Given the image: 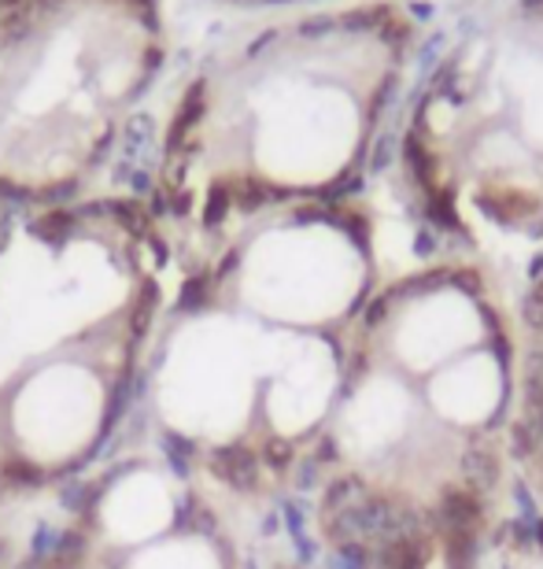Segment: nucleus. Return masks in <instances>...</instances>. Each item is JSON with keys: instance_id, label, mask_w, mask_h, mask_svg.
Returning a JSON list of instances; mask_svg holds the SVG:
<instances>
[{"instance_id": "19", "label": "nucleus", "mask_w": 543, "mask_h": 569, "mask_svg": "<svg viewBox=\"0 0 543 569\" xmlns=\"http://www.w3.org/2000/svg\"><path fill=\"white\" fill-rule=\"evenodd\" d=\"M533 540L540 543V548H543V518L536 521V526H533Z\"/></svg>"}, {"instance_id": "2", "label": "nucleus", "mask_w": 543, "mask_h": 569, "mask_svg": "<svg viewBox=\"0 0 543 569\" xmlns=\"http://www.w3.org/2000/svg\"><path fill=\"white\" fill-rule=\"evenodd\" d=\"M425 543L418 540H395V543H384L378 551V569H425Z\"/></svg>"}, {"instance_id": "11", "label": "nucleus", "mask_w": 543, "mask_h": 569, "mask_svg": "<svg viewBox=\"0 0 543 569\" xmlns=\"http://www.w3.org/2000/svg\"><path fill=\"white\" fill-rule=\"evenodd\" d=\"M89 499H93V488H89V485H67L60 492V503L67 510H86Z\"/></svg>"}, {"instance_id": "18", "label": "nucleus", "mask_w": 543, "mask_h": 569, "mask_svg": "<svg viewBox=\"0 0 543 569\" xmlns=\"http://www.w3.org/2000/svg\"><path fill=\"white\" fill-rule=\"evenodd\" d=\"M296 555H300V562H314V555H319V551H314V540L300 537L296 540Z\"/></svg>"}, {"instance_id": "16", "label": "nucleus", "mask_w": 543, "mask_h": 569, "mask_svg": "<svg viewBox=\"0 0 543 569\" xmlns=\"http://www.w3.org/2000/svg\"><path fill=\"white\" fill-rule=\"evenodd\" d=\"M514 499H517V507H522V521H540V515H536V507H533V496H529V488L525 485H517L514 488Z\"/></svg>"}, {"instance_id": "3", "label": "nucleus", "mask_w": 543, "mask_h": 569, "mask_svg": "<svg viewBox=\"0 0 543 569\" xmlns=\"http://www.w3.org/2000/svg\"><path fill=\"white\" fill-rule=\"evenodd\" d=\"M481 518V503L473 492H448L444 499V521L448 529H473Z\"/></svg>"}, {"instance_id": "10", "label": "nucleus", "mask_w": 543, "mask_h": 569, "mask_svg": "<svg viewBox=\"0 0 543 569\" xmlns=\"http://www.w3.org/2000/svg\"><path fill=\"white\" fill-rule=\"evenodd\" d=\"M56 540H60V532H56L49 521H41L38 532H33V540H30L33 559H49V555H56Z\"/></svg>"}, {"instance_id": "13", "label": "nucleus", "mask_w": 543, "mask_h": 569, "mask_svg": "<svg viewBox=\"0 0 543 569\" xmlns=\"http://www.w3.org/2000/svg\"><path fill=\"white\" fill-rule=\"evenodd\" d=\"M319 473H322L319 459H303L300 470H296V488H300V492H311V488H319Z\"/></svg>"}, {"instance_id": "1", "label": "nucleus", "mask_w": 543, "mask_h": 569, "mask_svg": "<svg viewBox=\"0 0 543 569\" xmlns=\"http://www.w3.org/2000/svg\"><path fill=\"white\" fill-rule=\"evenodd\" d=\"M211 473L237 492H255L259 488V459L244 448H219L211 455Z\"/></svg>"}, {"instance_id": "14", "label": "nucleus", "mask_w": 543, "mask_h": 569, "mask_svg": "<svg viewBox=\"0 0 543 569\" xmlns=\"http://www.w3.org/2000/svg\"><path fill=\"white\" fill-rule=\"evenodd\" d=\"M466 470L473 477H481L484 485H492L495 481V462L489 459V455H466Z\"/></svg>"}, {"instance_id": "17", "label": "nucleus", "mask_w": 543, "mask_h": 569, "mask_svg": "<svg viewBox=\"0 0 543 569\" xmlns=\"http://www.w3.org/2000/svg\"><path fill=\"white\" fill-rule=\"evenodd\" d=\"M281 510H285V526L292 532V540H300L303 537V515H300V507L296 503H285Z\"/></svg>"}, {"instance_id": "9", "label": "nucleus", "mask_w": 543, "mask_h": 569, "mask_svg": "<svg viewBox=\"0 0 543 569\" xmlns=\"http://www.w3.org/2000/svg\"><path fill=\"white\" fill-rule=\"evenodd\" d=\"M203 300H208V278H192V281H185V289H181L178 307L181 311H200Z\"/></svg>"}, {"instance_id": "7", "label": "nucleus", "mask_w": 543, "mask_h": 569, "mask_svg": "<svg viewBox=\"0 0 543 569\" xmlns=\"http://www.w3.org/2000/svg\"><path fill=\"white\" fill-rule=\"evenodd\" d=\"M163 451H167V459H171V470H174L178 477H185V473H189L192 440L178 437V432H163Z\"/></svg>"}, {"instance_id": "12", "label": "nucleus", "mask_w": 543, "mask_h": 569, "mask_svg": "<svg viewBox=\"0 0 543 569\" xmlns=\"http://www.w3.org/2000/svg\"><path fill=\"white\" fill-rule=\"evenodd\" d=\"M82 551H86L82 532H60V540H56V555H60V559H78Z\"/></svg>"}, {"instance_id": "6", "label": "nucleus", "mask_w": 543, "mask_h": 569, "mask_svg": "<svg viewBox=\"0 0 543 569\" xmlns=\"http://www.w3.org/2000/svg\"><path fill=\"white\" fill-rule=\"evenodd\" d=\"M4 481L11 485V488H38L41 485V466H33V462H27V459H11L8 466H4Z\"/></svg>"}, {"instance_id": "15", "label": "nucleus", "mask_w": 543, "mask_h": 569, "mask_svg": "<svg viewBox=\"0 0 543 569\" xmlns=\"http://www.w3.org/2000/svg\"><path fill=\"white\" fill-rule=\"evenodd\" d=\"M289 459H292V448H289V443H285V440H270L267 462H270V466H278V470H281V466H289Z\"/></svg>"}, {"instance_id": "4", "label": "nucleus", "mask_w": 543, "mask_h": 569, "mask_svg": "<svg viewBox=\"0 0 543 569\" xmlns=\"http://www.w3.org/2000/svg\"><path fill=\"white\" fill-rule=\"evenodd\" d=\"M481 548L473 529H451L448 537V569H477Z\"/></svg>"}, {"instance_id": "5", "label": "nucleus", "mask_w": 543, "mask_h": 569, "mask_svg": "<svg viewBox=\"0 0 543 569\" xmlns=\"http://www.w3.org/2000/svg\"><path fill=\"white\" fill-rule=\"evenodd\" d=\"M362 492V485L355 481V477H344V481H333L330 488H325V499H322V510L325 515H341V510H348L355 503V496Z\"/></svg>"}, {"instance_id": "8", "label": "nucleus", "mask_w": 543, "mask_h": 569, "mask_svg": "<svg viewBox=\"0 0 543 569\" xmlns=\"http://www.w3.org/2000/svg\"><path fill=\"white\" fill-rule=\"evenodd\" d=\"M330 569H370V555L362 551L359 540H348L336 548V555L330 559Z\"/></svg>"}, {"instance_id": "20", "label": "nucleus", "mask_w": 543, "mask_h": 569, "mask_svg": "<svg viewBox=\"0 0 543 569\" xmlns=\"http://www.w3.org/2000/svg\"><path fill=\"white\" fill-rule=\"evenodd\" d=\"M270 4H289V0H270Z\"/></svg>"}]
</instances>
